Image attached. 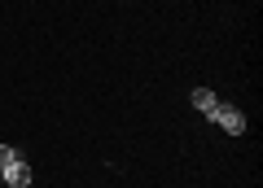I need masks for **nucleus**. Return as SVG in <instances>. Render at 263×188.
Listing matches in <instances>:
<instances>
[{"mask_svg": "<svg viewBox=\"0 0 263 188\" xmlns=\"http://www.w3.org/2000/svg\"><path fill=\"white\" fill-rule=\"evenodd\" d=\"M206 118L215 122V127H219L224 136H246V114L237 110V105H215V110H211Z\"/></svg>", "mask_w": 263, "mask_h": 188, "instance_id": "nucleus-1", "label": "nucleus"}, {"mask_svg": "<svg viewBox=\"0 0 263 188\" xmlns=\"http://www.w3.org/2000/svg\"><path fill=\"white\" fill-rule=\"evenodd\" d=\"M0 179H5L9 188H27V184H31V166H27L22 158H13L9 166H0Z\"/></svg>", "mask_w": 263, "mask_h": 188, "instance_id": "nucleus-2", "label": "nucleus"}, {"mask_svg": "<svg viewBox=\"0 0 263 188\" xmlns=\"http://www.w3.org/2000/svg\"><path fill=\"white\" fill-rule=\"evenodd\" d=\"M193 105H197L202 114H211L219 101H215V92H211V88H193Z\"/></svg>", "mask_w": 263, "mask_h": 188, "instance_id": "nucleus-3", "label": "nucleus"}, {"mask_svg": "<svg viewBox=\"0 0 263 188\" xmlns=\"http://www.w3.org/2000/svg\"><path fill=\"white\" fill-rule=\"evenodd\" d=\"M13 158H18V149H9V144H0V166H9Z\"/></svg>", "mask_w": 263, "mask_h": 188, "instance_id": "nucleus-4", "label": "nucleus"}]
</instances>
